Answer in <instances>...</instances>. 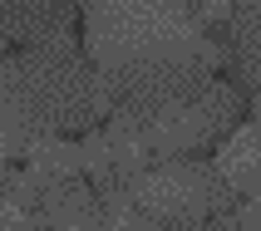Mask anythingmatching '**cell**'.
<instances>
[{
	"mask_svg": "<svg viewBox=\"0 0 261 231\" xmlns=\"http://www.w3.org/2000/svg\"><path fill=\"white\" fill-rule=\"evenodd\" d=\"M217 35H222L217 44H222V59H227L232 84L247 99H261V0L256 5H237L232 20Z\"/></svg>",
	"mask_w": 261,
	"mask_h": 231,
	"instance_id": "6",
	"label": "cell"
},
{
	"mask_svg": "<svg viewBox=\"0 0 261 231\" xmlns=\"http://www.w3.org/2000/svg\"><path fill=\"white\" fill-rule=\"evenodd\" d=\"M247 103H251L247 94H242L232 79L217 74V79L202 84L192 99L168 103L158 113H133V118H138V128H143V143H148V153H153V162H168V158L212 153V148L242 123Z\"/></svg>",
	"mask_w": 261,
	"mask_h": 231,
	"instance_id": "3",
	"label": "cell"
},
{
	"mask_svg": "<svg viewBox=\"0 0 261 231\" xmlns=\"http://www.w3.org/2000/svg\"><path fill=\"white\" fill-rule=\"evenodd\" d=\"M128 192H133V207L153 226H168V221H212V217H227L237 207V197L217 177L212 158L153 162V167H143L128 182Z\"/></svg>",
	"mask_w": 261,
	"mask_h": 231,
	"instance_id": "4",
	"label": "cell"
},
{
	"mask_svg": "<svg viewBox=\"0 0 261 231\" xmlns=\"http://www.w3.org/2000/svg\"><path fill=\"white\" fill-rule=\"evenodd\" d=\"M192 5H197V0H192Z\"/></svg>",
	"mask_w": 261,
	"mask_h": 231,
	"instance_id": "12",
	"label": "cell"
},
{
	"mask_svg": "<svg viewBox=\"0 0 261 231\" xmlns=\"http://www.w3.org/2000/svg\"><path fill=\"white\" fill-rule=\"evenodd\" d=\"M232 5H256V0H232Z\"/></svg>",
	"mask_w": 261,
	"mask_h": 231,
	"instance_id": "11",
	"label": "cell"
},
{
	"mask_svg": "<svg viewBox=\"0 0 261 231\" xmlns=\"http://www.w3.org/2000/svg\"><path fill=\"white\" fill-rule=\"evenodd\" d=\"M15 64H20V79H25L40 133L84 138V133H94L99 123L114 118V89L89 64L79 35H59L49 44L20 49Z\"/></svg>",
	"mask_w": 261,
	"mask_h": 231,
	"instance_id": "2",
	"label": "cell"
},
{
	"mask_svg": "<svg viewBox=\"0 0 261 231\" xmlns=\"http://www.w3.org/2000/svg\"><path fill=\"white\" fill-rule=\"evenodd\" d=\"M0 25L10 44L35 49L59 35H79V0H0Z\"/></svg>",
	"mask_w": 261,
	"mask_h": 231,
	"instance_id": "5",
	"label": "cell"
},
{
	"mask_svg": "<svg viewBox=\"0 0 261 231\" xmlns=\"http://www.w3.org/2000/svg\"><path fill=\"white\" fill-rule=\"evenodd\" d=\"M251 123L261 128V99H251Z\"/></svg>",
	"mask_w": 261,
	"mask_h": 231,
	"instance_id": "10",
	"label": "cell"
},
{
	"mask_svg": "<svg viewBox=\"0 0 261 231\" xmlns=\"http://www.w3.org/2000/svg\"><path fill=\"white\" fill-rule=\"evenodd\" d=\"M153 231H222V217H212V221H168V226H153Z\"/></svg>",
	"mask_w": 261,
	"mask_h": 231,
	"instance_id": "9",
	"label": "cell"
},
{
	"mask_svg": "<svg viewBox=\"0 0 261 231\" xmlns=\"http://www.w3.org/2000/svg\"><path fill=\"white\" fill-rule=\"evenodd\" d=\"M79 44L109 84L222 54L192 0H79Z\"/></svg>",
	"mask_w": 261,
	"mask_h": 231,
	"instance_id": "1",
	"label": "cell"
},
{
	"mask_svg": "<svg viewBox=\"0 0 261 231\" xmlns=\"http://www.w3.org/2000/svg\"><path fill=\"white\" fill-rule=\"evenodd\" d=\"M35 138H40V123H35V108H30L20 64H15V54H5L0 59V167L15 153H30Z\"/></svg>",
	"mask_w": 261,
	"mask_h": 231,
	"instance_id": "7",
	"label": "cell"
},
{
	"mask_svg": "<svg viewBox=\"0 0 261 231\" xmlns=\"http://www.w3.org/2000/svg\"><path fill=\"white\" fill-rule=\"evenodd\" d=\"M212 167H217V177L227 182V192H232L237 202L261 192V128L251 118L237 123V128L212 148Z\"/></svg>",
	"mask_w": 261,
	"mask_h": 231,
	"instance_id": "8",
	"label": "cell"
}]
</instances>
